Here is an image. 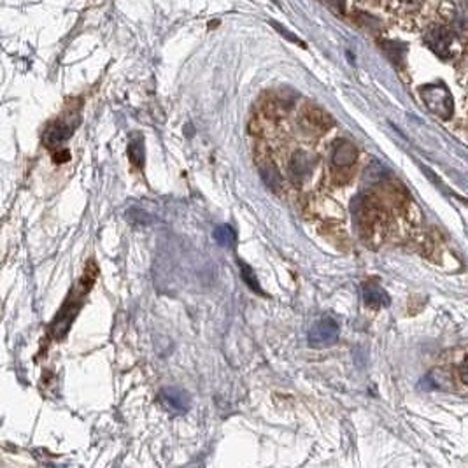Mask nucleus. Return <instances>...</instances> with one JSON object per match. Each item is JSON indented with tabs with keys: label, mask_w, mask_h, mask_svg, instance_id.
Wrapping results in <instances>:
<instances>
[{
	"label": "nucleus",
	"mask_w": 468,
	"mask_h": 468,
	"mask_svg": "<svg viewBox=\"0 0 468 468\" xmlns=\"http://www.w3.org/2000/svg\"><path fill=\"white\" fill-rule=\"evenodd\" d=\"M391 2L397 9H405V11H409V9L412 11L421 4V0H391Z\"/></svg>",
	"instance_id": "obj_12"
},
{
	"label": "nucleus",
	"mask_w": 468,
	"mask_h": 468,
	"mask_svg": "<svg viewBox=\"0 0 468 468\" xmlns=\"http://www.w3.org/2000/svg\"><path fill=\"white\" fill-rule=\"evenodd\" d=\"M461 381L468 386V370H463V372H461Z\"/></svg>",
	"instance_id": "obj_14"
},
{
	"label": "nucleus",
	"mask_w": 468,
	"mask_h": 468,
	"mask_svg": "<svg viewBox=\"0 0 468 468\" xmlns=\"http://www.w3.org/2000/svg\"><path fill=\"white\" fill-rule=\"evenodd\" d=\"M452 30L460 36L468 34V2L456 5V11L452 16Z\"/></svg>",
	"instance_id": "obj_8"
},
{
	"label": "nucleus",
	"mask_w": 468,
	"mask_h": 468,
	"mask_svg": "<svg viewBox=\"0 0 468 468\" xmlns=\"http://www.w3.org/2000/svg\"><path fill=\"white\" fill-rule=\"evenodd\" d=\"M160 400L165 404V407L175 410V412H186L190 409V395L181 388H165L160 393Z\"/></svg>",
	"instance_id": "obj_4"
},
{
	"label": "nucleus",
	"mask_w": 468,
	"mask_h": 468,
	"mask_svg": "<svg viewBox=\"0 0 468 468\" xmlns=\"http://www.w3.org/2000/svg\"><path fill=\"white\" fill-rule=\"evenodd\" d=\"M338 338V325L332 318H323L314 323L309 332V344L312 347H325L335 344Z\"/></svg>",
	"instance_id": "obj_3"
},
{
	"label": "nucleus",
	"mask_w": 468,
	"mask_h": 468,
	"mask_svg": "<svg viewBox=\"0 0 468 468\" xmlns=\"http://www.w3.org/2000/svg\"><path fill=\"white\" fill-rule=\"evenodd\" d=\"M356 160V147L353 146L347 140H341L334 146V151H332V162H334L335 167H349L351 163Z\"/></svg>",
	"instance_id": "obj_6"
},
{
	"label": "nucleus",
	"mask_w": 468,
	"mask_h": 468,
	"mask_svg": "<svg viewBox=\"0 0 468 468\" xmlns=\"http://www.w3.org/2000/svg\"><path fill=\"white\" fill-rule=\"evenodd\" d=\"M128 156H130V160L135 163V165H139V167L143 165L144 147H143V139H140V137H135V139L130 143V146H128Z\"/></svg>",
	"instance_id": "obj_11"
},
{
	"label": "nucleus",
	"mask_w": 468,
	"mask_h": 468,
	"mask_svg": "<svg viewBox=\"0 0 468 468\" xmlns=\"http://www.w3.org/2000/svg\"><path fill=\"white\" fill-rule=\"evenodd\" d=\"M216 243L223 247H232L237 243V234L230 225H219L214 230Z\"/></svg>",
	"instance_id": "obj_9"
},
{
	"label": "nucleus",
	"mask_w": 468,
	"mask_h": 468,
	"mask_svg": "<svg viewBox=\"0 0 468 468\" xmlns=\"http://www.w3.org/2000/svg\"><path fill=\"white\" fill-rule=\"evenodd\" d=\"M55 160H58V162H67V160H71V155H69V151H56Z\"/></svg>",
	"instance_id": "obj_13"
},
{
	"label": "nucleus",
	"mask_w": 468,
	"mask_h": 468,
	"mask_svg": "<svg viewBox=\"0 0 468 468\" xmlns=\"http://www.w3.org/2000/svg\"><path fill=\"white\" fill-rule=\"evenodd\" d=\"M238 267H241V275H243V279L246 281V284L249 286L251 290L253 291H256V293H260V295H263V291H262V288H260V282H258V279H256V275H254V272H253V269H251L249 265H246L244 262H241L238 260Z\"/></svg>",
	"instance_id": "obj_10"
},
{
	"label": "nucleus",
	"mask_w": 468,
	"mask_h": 468,
	"mask_svg": "<svg viewBox=\"0 0 468 468\" xmlns=\"http://www.w3.org/2000/svg\"><path fill=\"white\" fill-rule=\"evenodd\" d=\"M72 125L65 119H58L55 123H51L44 134V143L48 144V147H58L60 144H64L65 140L72 135Z\"/></svg>",
	"instance_id": "obj_5"
},
{
	"label": "nucleus",
	"mask_w": 468,
	"mask_h": 468,
	"mask_svg": "<svg viewBox=\"0 0 468 468\" xmlns=\"http://www.w3.org/2000/svg\"><path fill=\"white\" fill-rule=\"evenodd\" d=\"M452 42H454V34L442 25H433L425 34V44L441 58H451Z\"/></svg>",
	"instance_id": "obj_2"
},
{
	"label": "nucleus",
	"mask_w": 468,
	"mask_h": 468,
	"mask_svg": "<svg viewBox=\"0 0 468 468\" xmlns=\"http://www.w3.org/2000/svg\"><path fill=\"white\" fill-rule=\"evenodd\" d=\"M363 300H365L367 306L370 307H386L389 306V297L381 286L372 284V282H367L363 286Z\"/></svg>",
	"instance_id": "obj_7"
},
{
	"label": "nucleus",
	"mask_w": 468,
	"mask_h": 468,
	"mask_svg": "<svg viewBox=\"0 0 468 468\" xmlns=\"http://www.w3.org/2000/svg\"><path fill=\"white\" fill-rule=\"evenodd\" d=\"M421 97L426 108L435 116L442 119H449L452 114V95L444 84H428L421 88Z\"/></svg>",
	"instance_id": "obj_1"
}]
</instances>
